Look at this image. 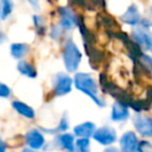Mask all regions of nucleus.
<instances>
[{"label":"nucleus","instance_id":"obj_15","mask_svg":"<svg viewBox=\"0 0 152 152\" xmlns=\"http://www.w3.org/2000/svg\"><path fill=\"white\" fill-rule=\"evenodd\" d=\"M28 50H30L28 45L24 44V43H14L11 45V55L17 59L25 57L26 53L28 52Z\"/></svg>","mask_w":152,"mask_h":152},{"label":"nucleus","instance_id":"obj_3","mask_svg":"<svg viewBox=\"0 0 152 152\" xmlns=\"http://www.w3.org/2000/svg\"><path fill=\"white\" fill-rule=\"evenodd\" d=\"M132 38L141 49L150 50L152 46V33L150 32L148 27H145L140 24L132 31Z\"/></svg>","mask_w":152,"mask_h":152},{"label":"nucleus","instance_id":"obj_17","mask_svg":"<svg viewBox=\"0 0 152 152\" xmlns=\"http://www.w3.org/2000/svg\"><path fill=\"white\" fill-rule=\"evenodd\" d=\"M72 152H90V144L88 138H78L75 142Z\"/></svg>","mask_w":152,"mask_h":152},{"label":"nucleus","instance_id":"obj_14","mask_svg":"<svg viewBox=\"0 0 152 152\" xmlns=\"http://www.w3.org/2000/svg\"><path fill=\"white\" fill-rule=\"evenodd\" d=\"M12 107L14 108V110L18 114H20L24 118H27V119H33L34 118V110L28 104H26L21 101H13Z\"/></svg>","mask_w":152,"mask_h":152},{"label":"nucleus","instance_id":"obj_2","mask_svg":"<svg viewBox=\"0 0 152 152\" xmlns=\"http://www.w3.org/2000/svg\"><path fill=\"white\" fill-rule=\"evenodd\" d=\"M82 55L76 46V44L72 40H68L64 45V52H63V61L65 69L69 72H75L76 69L80 65Z\"/></svg>","mask_w":152,"mask_h":152},{"label":"nucleus","instance_id":"obj_7","mask_svg":"<svg viewBox=\"0 0 152 152\" xmlns=\"http://www.w3.org/2000/svg\"><path fill=\"white\" fill-rule=\"evenodd\" d=\"M25 142L28 145L30 148L40 150L45 145V139L38 129H30L25 134Z\"/></svg>","mask_w":152,"mask_h":152},{"label":"nucleus","instance_id":"obj_22","mask_svg":"<svg viewBox=\"0 0 152 152\" xmlns=\"http://www.w3.org/2000/svg\"><path fill=\"white\" fill-rule=\"evenodd\" d=\"M62 30H63V26L62 25H56V26H53L52 27V30H51V37L53 38V39H59V37L62 36Z\"/></svg>","mask_w":152,"mask_h":152},{"label":"nucleus","instance_id":"obj_24","mask_svg":"<svg viewBox=\"0 0 152 152\" xmlns=\"http://www.w3.org/2000/svg\"><path fill=\"white\" fill-rule=\"evenodd\" d=\"M33 19H34V25H36V27H37V28H42V30H44V20H43V18L36 15Z\"/></svg>","mask_w":152,"mask_h":152},{"label":"nucleus","instance_id":"obj_11","mask_svg":"<svg viewBox=\"0 0 152 152\" xmlns=\"http://www.w3.org/2000/svg\"><path fill=\"white\" fill-rule=\"evenodd\" d=\"M129 115L128 106L121 101H116L112 107V120L114 121H125Z\"/></svg>","mask_w":152,"mask_h":152},{"label":"nucleus","instance_id":"obj_25","mask_svg":"<svg viewBox=\"0 0 152 152\" xmlns=\"http://www.w3.org/2000/svg\"><path fill=\"white\" fill-rule=\"evenodd\" d=\"M103 152H124V151H120V150L116 148V147H108V148H106Z\"/></svg>","mask_w":152,"mask_h":152},{"label":"nucleus","instance_id":"obj_10","mask_svg":"<svg viewBox=\"0 0 152 152\" xmlns=\"http://www.w3.org/2000/svg\"><path fill=\"white\" fill-rule=\"evenodd\" d=\"M121 20L127 24V25H131V26H135V25H139L140 21H141V15L139 13V10L135 5H131L126 12L121 15Z\"/></svg>","mask_w":152,"mask_h":152},{"label":"nucleus","instance_id":"obj_9","mask_svg":"<svg viewBox=\"0 0 152 152\" xmlns=\"http://www.w3.org/2000/svg\"><path fill=\"white\" fill-rule=\"evenodd\" d=\"M61 25L64 30H71L77 25V17L69 7H61Z\"/></svg>","mask_w":152,"mask_h":152},{"label":"nucleus","instance_id":"obj_8","mask_svg":"<svg viewBox=\"0 0 152 152\" xmlns=\"http://www.w3.org/2000/svg\"><path fill=\"white\" fill-rule=\"evenodd\" d=\"M120 146L124 152H138L139 140L133 132H126L120 138Z\"/></svg>","mask_w":152,"mask_h":152},{"label":"nucleus","instance_id":"obj_13","mask_svg":"<svg viewBox=\"0 0 152 152\" xmlns=\"http://www.w3.org/2000/svg\"><path fill=\"white\" fill-rule=\"evenodd\" d=\"M95 129H96L95 125L90 121H87V122H83V124H80V125L75 126L74 127V133L78 138H89L94 134Z\"/></svg>","mask_w":152,"mask_h":152},{"label":"nucleus","instance_id":"obj_4","mask_svg":"<svg viewBox=\"0 0 152 152\" xmlns=\"http://www.w3.org/2000/svg\"><path fill=\"white\" fill-rule=\"evenodd\" d=\"M72 80L70 76L63 72H58L53 78V93L57 96H63L70 93Z\"/></svg>","mask_w":152,"mask_h":152},{"label":"nucleus","instance_id":"obj_21","mask_svg":"<svg viewBox=\"0 0 152 152\" xmlns=\"http://www.w3.org/2000/svg\"><path fill=\"white\" fill-rule=\"evenodd\" d=\"M138 152H152V145L148 141H140L138 146Z\"/></svg>","mask_w":152,"mask_h":152},{"label":"nucleus","instance_id":"obj_29","mask_svg":"<svg viewBox=\"0 0 152 152\" xmlns=\"http://www.w3.org/2000/svg\"><path fill=\"white\" fill-rule=\"evenodd\" d=\"M0 18H1V10H0Z\"/></svg>","mask_w":152,"mask_h":152},{"label":"nucleus","instance_id":"obj_27","mask_svg":"<svg viewBox=\"0 0 152 152\" xmlns=\"http://www.w3.org/2000/svg\"><path fill=\"white\" fill-rule=\"evenodd\" d=\"M4 42H6V36L2 32H0V44H2Z\"/></svg>","mask_w":152,"mask_h":152},{"label":"nucleus","instance_id":"obj_6","mask_svg":"<svg viewBox=\"0 0 152 152\" xmlns=\"http://www.w3.org/2000/svg\"><path fill=\"white\" fill-rule=\"evenodd\" d=\"M93 137L101 145H110L116 140V132L109 126H103L95 129Z\"/></svg>","mask_w":152,"mask_h":152},{"label":"nucleus","instance_id":"obj_26","mask_svg":"<svg viewBox=\"0 0 152 152\" xmlns=\"http://www.w3.org/2000/svg\"><path fill=\"white\" fill-rule=\"evenodd\" d=\"M0 152H6V144L0 140Z\"/></svg>","mask_w":152,"mask_h":152},{"label":"nucleus","instance_id":"obj_20","mask_svg":"<svg viewBox=\"0 0 152 152\" xmlns=\"http://www.w3.org/2000/svg\"><path fill=\"white\" fill-rule=\"evenodd\" d=\"M140 25L145 26V27H152V6H150L148 12H147V17L146 18H141Z\"/></svg>","mask_w":152,"mask_h":152},{"label":"nucleus","instance_id":"obj_28","mask_svg":"<svg viewBox=\"0 0 152 152\" xmlns=\"http://www.w3.org/2000/svg\"><path fill=\"white\" fill-rule=\"evenodd\" d=\"M23 152H38V150H33V148H25Z\"/></svg>","mask_w":152,"mask_h":152},{"label":"nucleus","instance_id":"obj_18","mask_svg":"<svg viewBox=\"0 0 152 152\" xmlns=\"http://www.w3.org/2000/svg\"><path fill=\"white\" fill-rule=\"evenodd\" d=\"M0 10H1V18L2 19H6L11 14V12L13 10V2H12V0H1Z\"/></svg>","mask_w":152,"mask_h":152},{"label":"nucleus","instance_id":"obj_5","mask_svg":"<svg viewBox=\"0 0 152 152\" xmlns=\"http://www.w3.org/2000/svg\"><path fill=\"white\" fill-rule=\"evenodd\" d=\"M133 125L142 137L152 138V118L137 113L133 116Z\"/></svg>","mask_w":152,"mask_h":152},{"label":"nucleus","instance_id":"obj_16","mask_svg":"<svg viewBox=\"0 0 152 152\" xmlns=\"http://www.w3.org/2000/svg\"><path fill=\"white\" fill-rule=\"evenodd\" d=\"M17 69L20 74L27 76V77H31V78H34L37 76V71L34 69V66L28 63V62H25V61H20L17 65Z\"/></svg>","mask_w":152,"mask_h":152},{"label":"nucleus","instance_id":"obj_30","mask_svg":"<svg viewBox=\"0 0 152 152\" xmlns=\"http://www.w3.org/2000/svg\"><path fill=\"white\" fill-rule=\"evenodd\" d=\"M150 50H151V52H152V46H151V49H150Z\"/></svg>","mask_w":152,"mask_h":152},{"label":"nucleus","instance_id":"obj_19","mask_svg":"<svg viewBox=\"0 0 152 152\" xmlns=\"http://www.w3.org/2000/svg\"><path fill=\"white\" fill-rule=\"evenodd\" d=\"M68 127H69V124H68V116L64 115V116L61 119V122H59L58 127H56L55 129H45V131L49 132V133H57V132H64V131H66Z\"/></svg>","mask_w":152,"mask_h":152},{"label":"nucleus","instance_id":"obj_23","mask_svg":"<svg viewBox=\"0 0 152 152\" xmlns=\"http://www.w3.org/2000/svg\"><path fill=\"white\" fill-rule=\"evenodd\" d=\"M11 94V89L4 84V83H0V97H8Z\"/></svg>","mask_w":152,"mask_h":152},{"label":"nucleus","instance_id":"obj_1","mask_svg":"<svg viewBox=\"0 0 152 152\" xmlns=\"http://www.w3.org/2000/svg\"><path fill=\"white\" fill-rule=\"evenodd\" d=\"M74 83L78 90L88 95L99 107H104L106 102L102 97H100L97 93V84L95 80L91 77V75L86 74V72H78L74 77Z\"/></svg>","mask_w":152,"mask_h":152},{"label":"nucleus","instance_id":"obj_12","mask_svg":"<svg viewBox=\"0 0 152 152\" xmlns=\"http://www.w3.org/2000/svg\"><path fill=\"white\" fill-rule=\"evenodd\" d=\"M56 145L59 146L61 148H63L64 151L66 152H72L74 150V146H75V139H74V135L70 134V133H63V134H59L56 140H55Z\"/></svg>","mask_w":152,"mask_h":152}]
</instances>
